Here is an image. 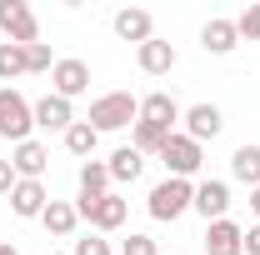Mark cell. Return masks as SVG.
<instances>
[{
	"instance_id": "2",
	"label": "cell",
	"mask_w": 260,
	"mask_h": 255,
	"mask_svg": "<svg viewBox=\"0 0 260 255\" xmlns=\"http://www.w3.org/2000/svg\"><path fill=\"white\" fill-rule=\"evenodd\" d=\"M35 105L15 85H0V135L10 140V145H25V140H35Z\"/></svg>"
},
{
	"instance_id": "15",
	"label": "cell",
	"mask_w": 260,
	"mask_h": 255,
	"mask_svg": "<svg viewBox=\"0 0 260 255\" xmlns=\"http://www.w3.org/2000/svg\"><path fill=\"white\" fill-rule=\"evenodd\" d=\"M135 60H140L145 75H170L180 55H175V45H170V40H145V45H135Z\"/></svg>"
},
{
	"instance_id": "8",
	"label": "cell",
	"mask_w": 260,
	"mask_h": 255,
	"mask_svg": "<svg viewBox=\"0 0 260 255\" xmlns=\"http://www.w3.org/2000/svg\"><path fill=\"white\" fill-rule=\"evenodd\" d=\"M185 135H190L195 145H205V140H215L220 130H225V115H220V105H210V100H200V105H190L185 115Z\"/></svg>"
},
{
	"instance_id": "32",
	"label": "cell",
	"mask_w": 260,
	"mask_h": 255,
	"mask_svg": "<svg viewBox=\"0 0 260 255\" xmlns=\"http://www.w3.org/2000/svg\"><path fill=\"white\" fill-rule=\"evenodd\" d=\"M0 255H20V250H15V245H5V240H0Z\"/></svg>"
},
{
	"instance_id": "14",
	"label": "cell",
	"mask_w": 260,
	"mask_h": 255,
	"mask_svg": "<svg viewBox=\"0 0 260 255\" xmlns=\"http://www.w3.org/2000/svg\"><path fill=\"white\" fill-rule=\"evenodd\" d=\"M240 235H245V230H240V225L230 220H210L205 225V255H245L240 250Z\"/></svg>"
},
{
	"instance_id": "20",
	"label": "cell",
	"mask_w": 260,
	"mask_h": 255,
	"mask_svg": "<svg viewBox=\"0 0 260 255\" xmlns=\"http://www.w3.org/2000/svg\"><path fill=\"white\" fill-rule=\"evenodd\" d=\"M60 140H65V150H70V155L90 160V155H95V145H100V130L90 125V120H75V125L60 135Z\"/></svg>"
},
{
	"instance_id": "13",
	"label": "cell",
	"mask_w": 260,
	"mask_h": 255,
	"mask_svg": "<svg viewBox=\"0 0 260 255\" xmlns=\"http://www.w3.org/2000/svg\"><path fill=\"white\" fill-rule=\"evenodd\" d=\"M75 125V110H70V100H60L55 95V90H50V95L45 100H35V130H70Z\"/></svg>"
},
{
	"instance_id": "27",
	"label": "cell",
	"mask_w": 260,
	"mask_h": 255,
	"mask_svg": "<svg viewBox=\"0 0 260 255\" xmlns=\"http://www.w3.org/2000/svg\"><path fill=\"white\" fill-rule=\"evenodd\" d=\"M235 30H240V40H260V5H250V10L235 15Z\"/></svg>"
},
{
	"instance_id": "31",
	"label": "cell",
	"mask_w": 260,
	"mask_h": 255,
	"mask_svg": "<svg viewBox=\"0 0 260 255\" xmlns=\"http://www.w3.org/2000/svg\"><path fill=\"white\" fill-rule=\"evenodd\" d=\"M250 215H255V220H260V185H255V190H250Z\"/></svg>"
},
{
	"instance_id": "1",
	"label": "cell",
	"mask_w": 260,
	"mask_h": 255,
	"mask_svg": "<svg viewBox=\"0 0 260 255\" xmlns=\"http://www.w3.org/2000/svg\"><path fill=\"white\" fill-rule=\"evenodd\" d=\"M90 125L105 135V130H125L140 120V95H130V90H105L100 100H90V115H85Z\"/></svg>"
},
{
	"instance_id": "33",
	"label": "cell",
	"mask_w": 260,
	"mask_h": 255,
	"mask_svg": "<svg viewBox=\"0 0 260 255\" xmlns=\"http://www.w3.org/2000/svg\"><path fill=\"white\" fill-rule=\"evenodd\" d=\"M50 255H70V250H50Z\"/></svg>"
},
{
	"instance_id": "23",
	"label": "cell",
	"mask_w": 260,
	"mask_h": 255,
	"mask_svg": "<svg viewBox=\"0 0 260 255\" xmlns=\"http://www.w3.org/2000/svg\"><path fill=\"white\" fill-rule=\"evenodd\" d=\"M165 140H170V130L150 125V120H135V125H130V145H135L140 155H160V150H165Z\"/></svg>"
},
{
	"instance_id": "6",
	"label": "cell",
	"mask_w": 260,
	"mask_h": 255,
	"mask_svg": "<svg viewBox=\"0 0 260 255\" xmlns=\"http://www.w3.org/2000/svg\"><path fill=\"white\" fill-rule=\"evenodd\" d=\"M160 160H165V170L175 175V180H190L195 170L205 165V145H195L185 130H175L170 140H165V150H160Z\"/></svg>"
},
{
	"instance_id": "5",
	"label": "cell",
	"mask_w": 260,
	"mask_h": 255,
	"mask_svg": "<svg viewBox=\"0 0 260 255\" xmlns=\"http://www.w3.org/2000/svg\"><path fill=\"white\" fill-rule=\"evenodd\" d=\"M0 35L10 45H35L40 40V20L25 0H0Z\"/></svg>"
},
{
	"instance_id": "17",
	"label": "cell",
	"mask_w": 260,
	"mask_h": 255,
	"mask_svg": "<svg viewBox=\"0 0 260 255\" xmlns=\"http://www.w3.org/2000/svg\"><path fill=\"white\" fill-rule=\"evenodd\" d=\"M10 165H15V175H20V180H40V175H45V165H50V150H45L40 140H25V145H15Z\"/></svg>"
},
{
	"instance_id": "4",
	"label": "cell",
	"mask_w": 260,
	"mask_h": 255,
	"mask_svg": "<svg viewBox=\"0 0 260 255\" xmlns=\"http://www.w3.org/2000/svg\"><path fill=\"white\" fill-rule=\"evenodd\" d=\"M190 200H195V185H190V180H175V175H165L160 185L150 190L145 210H150L155 220H180V215L190 210Z\"/></svg>"
},
{
	"instance_id": "25",
	"label": "cell",
	"mask_w": 260,
	"mask_h": 255,
	"mask_svg": "<svg viewBox=\"0 0 260 255\" xmlns=\"http://www.w3.org/2000/svg\"><path fill=\"white\" fill-rule=\"evenodd\" d=\"M70 255H115V245H110L105 235H95V230H90L85 240H75V245H70Z\"/></svg>"
},
{
	"instance_id": "7",
	"label": "cell",
	"mask_w": 260,
	"mask_h": 255,
	"mask_svg": "<svg viewBox=\"0 0 260 255\" xmlns=\"http://www.w3.org/2000/svg\"><path fill=\"white\" fill-rule=\"evenodd\" d=\"M50 85H55V95L60 100H75L90 90V65L75 60V55H65V60H55V70H50Z\"/></svg>"
},
{
	"instance_id": "19",
	"label": "cell",
	"mask_w": 260,
	"mask_h": 255,
	"mask_svg": "<svg viewBox=\"0 0 260 255\" xmlns=\"http://www.w3.org/2000/svg\"><path fill=\"white\" fill-rule=\"evenodd\" d=\"M40 225H45L55 240H65V235H75L80 215H75V205H70V200H50V205H45V215H40Z\"/></svg>"
},
{
	"instance_id": "29",
	"label": "cell",
	"mask_w": 260,
	"mask_h": 255,
	"mask_svg": "<svg viewBox=\"0 0 260 255\" xmlns=\"http://www.w3.org/2000/svg\"><path fill=\"white\" fill-rule=\"evenodd\" d=\"M240 250H245V255H260V220L250 225L245 235H240Z\"/></svg>"
},
{
	"instance_id": "24",
	"label": "cell",
	"mask_w": 260,
	"mask_h": 255,
	"mask_svg": "<svg viewBox=\"0 0 260 255\" xmlns=\"http://www.w3.org/2000/svg\"><path fill=\"white\" fill-rule=\"evenodd\" d=\"M15 75H30V65H25V45L0 40V80H15Z\"/></svg>"
},
{
	"instance_id": "18",
	"label": "cell",
	"mask_w": 260,
	"mask_h": 255,
	"mask_svg": "<svg viewBox=\"0 0 260 255\" xmlns=\"http://www.w3.org/2000/svg\"><path fill=\"white\" fill-rule=\"evenodd\" d=\"M105 170H110V180H115V185H135V180H140V170H145V155H140L135 145H120L115 155L105 160Z\"/></svg>"
},
{
	"instance_id": "12",
	"label": "cell",
	"mask_w": 260,
	"mask_h": 255,
	"mask_svg": "<svg viewBox=\"0 0 260 255\" xmlns=\"http://www.w3.org/2000/svg\"><path fill=\"white\" fill-rule=\"evenodd\" d=\"M115 35H120V40H135V45L155 40V20H150V10H140V5L115 10Z\"/></svg>"
},
{
	"instance_id": "21",
	"label": "cell",
	"mask_w": 260,
	"mask_h": 255,
	"mask_svg": "<svg viewBox=\"0 0 260 255\" xmlns=\"http://www.w3.org/2000/svg\"><path fill=\"white\" fill-rule=\"evenodd\" d=\"M100 195H110V170H105V160H85L80 165V200H100Z\"/></svg>"
},
{
	"instance_id": "26",
	"label": "cell",
	"mask_w": 260,
	"mask_h": 255,
	"mask_svg": "<svg viewBox=\"0 0 260 255\" xmlns=\"http://www.w3.org/2000/svg\"><path fill=\"white\" fill-rule=\"evenodd\" d=\"M25 65H30V70H55V55H50V45H45V40L25 45Z\"/></svg>"
},
{
	"instance_id": "30",
	"label": "cell",
	"mask_w": 260,
	"mask_h": 255,
	"mask_svg": "<svg viewBox=\"0 0 260 255\" xmlns=\"http://www.w3.org/2000/svg\"><path fill=\"white\" fill-rule=\"evenodd\" d=\"M15 180H20V175H15V165H10V160H0V195L15 190Z\"/></svg>"
},
{
	"instance_id": "28",
	"label": "cell",
	"mask_w": 260,
	"mask_h": 255,
	"mask_svg": "<svg viewBox=\"0 0 260 255\" xmlns=\"http://www.w3.org/2000/svg\"><path fill=\"white\" fill-rule=\"evenodd\" d=\"M120 255H160V250L150 235H130V240H120Z\"/></svg>"
},
{
	"instance_id": "10",
	"label": "cell",
	"mask_w": 260,
	"mask_h": 255,
	"mask_svg": "<svg viewBox=\"0 0 260 255\" xmlns=\"http://www.w3.org/2000/svg\"><path fill=\"white\" fill-rule=\"evenodd\" d=\"M180 100L175 95H165V90H150V95H140V120H150V125H160L175 135V125H180Z\"/></svg>"
},
{
	"instance_id": "22",
	"label": "cell",
	"mask_w": 260,
	"mask_h": 255,
	"mask_svg": "<svg viewBox=\"0 0 260 255\" xmlns=\"http://www.w3.org/2000/svg\"><path fill=\"white\" fill-rule=\"evenodd\" d=\"M230 175L245 180V185L255 190V185H260V145H235V155H230Z\"/></svg>"
},
{
	"instance_id": "16",
	"label": "cell",
	"mask_w": 260,
	"mask_h": 255,
	"mask_svg": "<svg viewBox=\"0 0 260 255\" xmlns=\"http://www.w3.org/2000/svg\"><path fill=\"white\" fill-rule=\"evenodd\" d=\"M200 45H205L210 55H230V50L240 45V30H235V20H225V15L205 20V30H200Z\"/></svg>"
},
{
	"instance_id": "9",
	"label": "cell",
	"mask_w": 260,
	"mask_h": 255,
	"mask_svg": "<svg viewBox=\"0 0 260 255\" xmlns=\"http://www.w3.org/2000/svg\"><path fill=\"white\" fill-rule=\"evenodd\" d=\"M45 205H50L45 180H15V190H10V210H15L20 220H40V215H45Z\"/></svg>"
},
{
	"instance_id": "11",
	"label": "cell",
	"mask_w": 260,
	"mask_h": 255,
	"mask_svg": "<svg viewBox=\"0 0 260 255\" xmlns=\"http://www.w3.org/2000/svg\"><path fill=\"white\" fill-rule=\"evenodd\" d=\"M190 210H200L205 225H210V220H225V210H230V185H225V180H200V185H195Z\"/></svg>"
},
{
	"instance_id": "3",
	"label": "cell",
	"mask_w": 260,
	"mask_h": 255,
	"mask_svg": "<svg viewBox=\"0 0 260 255\" xmlns=\"http://www.w3.org/2000/svg\"><path fill=\"white\" fill-rule=\"evenodd\" d=\"M75 215L80 220H90V230L95 235H110V230H120L125 225V215H130V200L125 195H100V200H75Z\"/></svg>"
}]
</instances>
